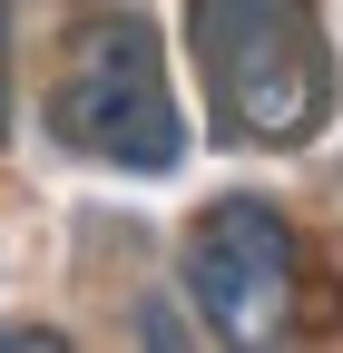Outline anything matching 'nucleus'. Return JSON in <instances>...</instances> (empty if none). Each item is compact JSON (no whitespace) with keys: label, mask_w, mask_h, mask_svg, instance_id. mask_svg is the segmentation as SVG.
I'll return each mask as SVG.
<instances>
[{"label":"nucleus","mask_w":343,"mask_h":353,"mask_svg":"<svg viewBox=\"0 0 343 353\" xmlns=\"http://www.w3.org/2000/svg\"><path fill=\"white\" fill-rule=\"evenodd\" d=\"M187 59L216 138L236 148H294L333 108L314 0H187Z\"/></svg>","instance_id":"obj_1"},{"label":"nucleus","mask_w":343,"mask_h":353,"mask_svg":"<svg viewBox=\"0 0 343 353\" xmlns=\"http://www.w3.org/2000/svg\"><path fill=\"white\" fill-rule=\"evenodd\" d=\"M50 138L79 157H108V167H177L187 157V118L167 99V59H157V30L138 10H108V20H79L59 79H50Z\"/></svg>","instance_id":"obj_2"},{"label":"nucleus","mask_w":343,"mask_h":353,"mask_svg":"<svg viewBox=\"0 0 343 353\" xmlns=\"http://www.w3.org/2000/svg\"><path fill=\"white\" fill-rule=\"evenodd\" d=\"M187 294L226 343H284L294 294H304V245H294L284 206L265 196H216L187 236Z\"/></svg>","instance_id":"obj_3"}]
</instances>
